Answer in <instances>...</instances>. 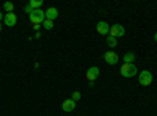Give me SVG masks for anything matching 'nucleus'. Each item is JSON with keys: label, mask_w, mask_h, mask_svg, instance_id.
Here are the masks:
<instances>
[{"label": "nucleus", "mask_w": 157, "mask_h": 116, "mask_svg": "<svg viewBox=\"0 0 157 116\" xmlns=\"http://www.w3.org/2000/svg\"><path fill=\"white\" fill-rule=\"evenodd\" d=\"M29 17H30V21H32L35 25H43V22L46 21V11H43L41 8L35 9Z\"/></svg>", "instance_id": "obj_1"}, {"label": "nucleus", "mask_w": 157, "mask_h": 116, "mask_svg": "<svg viewBox=\"0 0 157 116\" xmlns=\"http://www.w3.org/2000/svg\"><path fill=\"white\" fill-rule=\"evenodd\" d=\"M121 75L123 77H127V79H130V77L137 75V66L135 64H127V63H123V66L120 69Z\"/></svg>", "instance_id": "obj_2"}, {"label": "nucleus", "mask_w": 157, "mask_h": 116, "mask_svg": "<svg viewBox=\"0 0 157 116\" xmlns=\"http://www.w3.org/2000/svg\"><path fill=\"white\" fill-rule=\"evenodd\" d=\"M138 82L143 86H149L152 83V74L149 71H141V74L138 75Z\"/></svg>", "instance_id": "obj_3"}, {"label": "nucleus", "mask_w": 157, "mask_h": 116, "mask_svg": "<svg viewBox=\"0 0 157 116\" xmlns=\"http://www.w3.org/2000/svg\"><path fill=\"white\" fill-rule=\"evenodd\" d=\"M126 33V28L123 27V25H120V24H115L113 27H110V36H113V38H120V36H123Z\"/></svg>", "instance_id": "obj_4"}, {"label": "nucleus", "mask_w": 157, "mask_h": 116, "mask_svg": "<svg viewBox=\"0 0 157 116\" xmlns=\"http://www.w3.org/2000/svg\"><path fill=\"white\" fill-rule=\"evenodd\" d=\"M98 77H99V68H98V66H91V68L86 71V79H88L90 83H93Z\"/></svg>", "instance_id": "obj_5"}, {"label": "nucleus", "mask_w": 157, "mask_h": 116, "mask_svg": "<svg viewBox=\"0 0 157 116\" xmlns=\"http://www.w3.org/2000/svg\"><path fill=\"white\" fill-rule=\"evenodd\" d=\"M3 22H5L6 27H14L16 22H17V16H16V13H6Z\"/></svg>", "instance_id": "obj_6"}, {"label": "nucleus", "mask_w": 157, "mask_h": 116, "mask_svg": "<svg viewBox=\"0 0 157 116\" xmlns=\"http://www.w3.org/2000/svg\"><path fill=\"white\" fill-rule=\"evenodd\" d=\"M104 60H105L107 64H116L118 63V55L115 52H112V50H109V52L104 54Z\"/></svg>", "instance_id": "obj_7"}, {"label": "nucleus", "mask_w": 157, "mask_h": 116, "mask_svg": "<svg viewBox=\"0 0 157 116\" xmlns=\"http://www.w3.org/2000/svg\"><path fill=\"white\" fill-rule=\"evenodd\" d=\"M96 28H98V32H99L101 35H109V33H110V25H109L107 22H104V21L98 22Z\"/></svg>", "instance_id": "obj_8"}, {"label": "nucleus", "mask_w": 157, "mask_h": 116, "mask_svg": "<svg viewBox=\"0 0 157 116\" xmlns=\"http://www.w3.org/2000/svg\"><path fill=\"white\" fill-rule=\"evenodd\" d=\"M61 108H63V111H72V110L75 108V102H74L72 99H66V100L63 102Z\"/></svg>", "instance_id": "obj_9"}, {"label": "nucleus", "mask_w": 157, "mask_h": 116, "mask_svg": "<svg viewBox=\"0 0 157 116\" xmlns=\"http://www.w3.org/2000/svg\"><path fill=\"white\" fill-rule=\"evenodd\" d=\"M57 17H58V9H57V8H49V9L46 11V19L54 21V19H57Z\"/></svg>", "instance_id": "obj_10"}, {"label": "nucleus", "mask_w": 157, "mask_h": 116, "mask_svg": "<svg viewBox=\"0 0 157 116\" xmlns=\"http://www.w3.org/2000/svg\"><path fill=\"white\" fill-rule=\"evenodd\" d=\"M134 60H135V54H132V52L124 55V63H127V64H134Z\"/></svg>", "instance_id": "obj_11"}, {"label": "nucleus", "mask_w": 157, "mask_h": 116, "mask_svg": "<svg viewBox=\"0 0 157 116\" xmlns=\"http://www.w3.org/2000/svg\"><path fill=\"white\" fill-rule=\"evenodd\" d=\"M29 5H30L33 9H39V8H41V5H43V0H30Z\"/></svg>", "instance_id": "obj_12"}, {"label": "nucleus", "mask_w": 157, "mask_h": 116, "mask_svg": "<svg viewBox=\"0 0 157 116\" xmlns=\"http://www.w3.org/2000/svg\"><path fill=\"white\" fill-rule=\"evenodd\" d=\"M116 44H118V39H116V38H113V36H109L107 38V46L109 47H116Z\"/></svg>", "instance_id": "obj_13"}, {"label": "nucleus", "mask_w": 157, "mask_h": 116, "mask_svg": "<svg viewBox=\"0 0 157 116\" xmlns=\"http://www.w3.org/2000/svg\"><path fill=\"white\" fill-rule=\"evenodd\" d=\"M43 25H44V28H46V30H52V27H54V21L46 19V21L43 22Z\"/></svg>", "instance_id": "obj_14"}, {"label": "nucleus", "mask_w": 157, "mask_h": 116, "mask_svg": "<svg viewBox=\"0 0 157 116\" xmlns=\"http://www.w3.org/2000/svg\"><path fill=\"white\" fill-rule=\"evenodd\" d=\"M3 8H5V11H6V13H13V8H14V6H13V3H11V2H6V3L3 5Z\"/></svg>", "instance_id": "obj_15"}, {"label": "nucleus", "mask_w": 157, "mask_h": 116, "mask_svg": "<svg viewBox=\"0 0 157 116\" xmlns=\"http://www.w3.org/2000/svg\"><path fill=\"white\" fill-rule=\"evenodd\" d=\"M80 97H82V94L78 93V91H75V93L72 94V97H71V99H72L74 102H77V100H80Z\"/></svg>", "instance_id": "obj_16"}, {"label": "nucleus", "mask_w": 157, "mask_h": 116, "mask_svg": "<svg viewBox=\"0 0 157 116\" xmlns=\"http://www.w3.org/2000/svg\"><path fill=\"white\" fill-rule=\"evenodd\" d=\"M33 11H35V9H33V8H32L30 5H27V6H25V13H27V14H29V16L32 14V13H33Z\"/></svg>", "instance_id": "obj_17"}, {"label": "nucleus", "mask_w": 157, "mask_h": 116, "mask_svg": "<svg viewBox=\"0 0 157 116\" xmlns=\"http://www.w3.org/2000/svg\"><path fill=\"white\" fill-rule=\"evenodd\" d=\"M5 19V16H3V13H0V21H3Z\"/></svg>", "instance_id": "obj_18"}, {"label": "nucleus", "mask_w": 157, "mask_h": 116, "mask_svg": "<svg viewBox=\"0 0 157 116\" xmlns=\"http://www.w3.org/2000/svg\"><path fill=\"white\" fill-rule=\"evenodd\" d=\"M154 41H155V43H157V33H155V35H154Z\"/></svg>", "instance_id": "obj_19"}, {"label": "nucleus", "mask_w": 157, "mask_h": 116, "mask_svg": "<svg viewBox=\"0 0 157 116\" xmlns=\"http://www.w3.org/2000/svg\"><path fill=\"white\" fill-rule=\"evenodd\" d=\"M0 30H2V24H0Z\"/></svg>", "instance_id": "obj_20"}]
</instances>
